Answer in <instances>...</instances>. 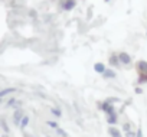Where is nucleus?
Returning a JSON list of instances; mask_svg holds the SVG:
<instances>
[{
	"label": "nucleus",
	"mask_w": 147,
	"mask_h": 137,
	"mask_svg": "<svg viewBox=\"0 0 147 137\" xmlns=\"http://www.w3.org/2000/svg\"><path fill=\"white\" fill-rule=\"evenodd\" d=\"M118 58H120V62L123 63V65H128L130 63V55H127L125 52H121V53H118Z\"/></svg>",
	"instance_id": "1"
},
{
	"label": "nucleus",
	"mask_w": 147,
	"mask_h": 137,
	"mask_svg": "<svg viewBox=\"0 0 147 137\" xmlns=\"http://www.w3.org/2000/svg\"><path fill=\"white\" fill-rule=\"evenodd\" d=\"M23 117H25V115H23V111H22V110H16V111H15V115H13L15 124H20V121H22Z\"/></svg>",
	"instance_id": "2"
},
{
	"label": "nucleus",
	"mask_w": 147,
	"mask_h": 137,
	"mask_svg": "<svg viewBox=\"0 0 147 137\" xmlns=\"http://www.w3.org/2000/svg\"><path fill=\"white\" fill-rule=\"evenodd\" d=\"M94 70H95V72H98V74H104L105 72V70H107V68H105V65L102 63V62H97L95 65H94Z\"/></svg>",
	"instance_id": "3"
},
{
	"label": "nucleus",
	"mask_w": 147,
	"mask_h": 137,
	"mask_svg": "<svg viewBox=\"0 0 147 137\" xmlns=\"http://www.w3.org/2000/svg\"><path fill=\"white\" fill-rule=\"evenodd\" d=\"M117 114L115 113H111V114H108V117H107V123L110 124V126H114V124H117Z\"/></svg>",
	"instance_id": "4"
},
{
	"label": "nucleus",
	"mask_w": 147,
	"mask_h": 137,
	"mask_svg": "<svg viewBox=\"0 0 147 137\" xmlns=\"http://www.w3.org/2000/svg\"><path fill=\"white\" fill-rule=\"evenodd\" d=\"M74 6H75V0H66L65 3H62V7L65 10H71V9H74Z\"/></svg>",
	"instance_id": "5"
},
{
	"label": "nucleus",
	"mask_w": 147,
	"mask_h": 137,
	"mask_svg": "<svg viewBox=\"0 0 147 137\" xmlns=\"http://www.w3.org/2000/svg\"><path fill=\"white\" fill-rule=\"evenodd\" d=\"M102 77H104L105 80H111V78H115L117 74H115V71H113V70H105V72L102 74Z\"/></svg>",
	"instance_id": "6"
},
{
	"label": "nucleus",
	"mask_w": 147,
	"mask_h": 137,
	"mask_svg": "<svg viewBox=\"0 0 147 137\" xmlns=\"http://www.w3.org/2000/svg\"><path fill=\"white\" fill-rule=\"evenodd\" d=\"M137 70L140 72H147V62H144V61L137 62Z\"/></svg>",
	"instance_id": "7"
},
{
	"label": "nucleus",
	"mask_w": 147,
	"mask_h": 137,
	"mask_svg": "<svg viewBox=\"0 0 147 137\" xmlns=\"http://www.w3.org/2000/svg\"><path fill=\"white\" fill-rule=\"evenodd\" d=\"M15 91H16V88H5V90L0 91V97L5 98L6 95H9V94H12V92H15Z\"/></svg>",
	"instance_id": "8"
},
{
	"label": "nucleus",
	"mask_w": 147,
	"mask_h": 137,
	"mask_svg": "<svg viewBox=\"0 0 147 137\" xmlns=\"http://www.w3.org/2000/svg\"><path fill=\"white\" fill-rule=\"evenodd\" d=\"M28 124H29V117H28V115H25V117L22 118V121H20V124H19V126H20V128L23 130V128H26V127H28Z\"/></svg>",
	"instance_id": "9"
},
{
	"label": "nucleus",
	"mask_w": 147,
	"mask_h": 137,
	"mask_svg": "<svg viewBox=\"0 0 147 137\" xmlns=\"http://www.w3.org/2000/svg\"><path fill=\"white\" fill-rule=\"evenodd\" d=\"M110 63H111L113 66H114V65L117 66V65L120 63V58H118V56H114V55H111V58H110Z\"/></svg>",
	"instance_id": "10"
},
{
	"label": "nucleus",
	"mask_w": 147,
	"mask_h": 137,
	"mask_svg": "<svg viewBox=\"0 0 147 137\" xmlns=\"http://www.w3.org/2000/svg\"><path fill=\"white\" fill-rule=\"evenodd\" d=\"M110 134H111V137H121V133L117 128H114V127L110 128Z\"/></svg>",
	"instance_id": "11"
},
{
	"label": "nucleus",
	"mask_w": 147,
	"mask_h": 137,
	"mask_svg": "<svg viewBox=\"0 0 147 137\" xmlns=\"http://www.w3.org/2000/svg\"><path fill=\"white\" fill-rule=\"evenodd\" d=\"M51 113H52L55 117H58V118H59V117H62V111H61L59 108H52V110H51Z\"/></svg>",
	"instance_id": "12"
},
{
	"label": "nucleus",
	"mask_w": 147,
	"mask_h": 137,
	"mask_svg": "<svg viewBox=\"0 0 147 137\" xmlns=\"http://www.w3.org/2000/svg\"><path fill=\"white\" fill-rule=\"evenodd\" d=\"M56 133H58L59 136H62V137H68V133H66L65 130H62L61 127H58V128H56Z\"/></svg>",
	"instance_id": "13"
},
{
	"label": "nucleus",
	"mask_w": 147,
	"mask_h": 137,
	"mask_svg": "<svg viewBox=\"0 0 147 137\" xmlns=\"http://www.w3.org/2000/svg\"><path fill=\"white\" fill-rule=\"evenodd\" d=\"M46 124H48L49 127H52V128H55V130H56V128L59 127V126H58V123H55V121H52V120H49V121H46Z\"/></svg>",
	"instance_id": "14"
},
{
	"label": "nucleus",
	"mask_w": 147,
	"mask_h": 137,
	"mask_svg": "<svg viewBox=\"0 0 147 137\" xmlns=\"http://www.w3.org/2000/svg\"><path fill=\"white\" fill-rule=\"evenodd\" d=\"M2 126H3V130L7 133V131H9V128H7V124H6V121H5V120H2Z\"/></svg>",
	"instance_id": "15"
},
{
	"label": "nucleus",
	"mask_w": 147,
	"mask_h": 137,
	"mask_svg": "<svg viewBox=\"0 0 147 137\" xmlns=\"http://www.w3.org/2000/svg\"><path fill=\"white\" fill-rule=\"evenodd\" d=\"M136 137H143V131H141V128H138V131L136 133Z\"/></svg>",
	"instance_id": "16"
},
{
	"label": "nucleus",
	"mask_w": 147,
	"mask_h": 137,
	"mask_svg": "<svg viewBox=\"0 0 147 137\" xmlns=\"http://www.w3.org/2000/svg\"><path fill=\"white\" fill-rule=\"evenodd\" d=\"M127 134V137H136V134L133 133V131H128V133H125Z\"/></svg>",
	"instance_id": "17"
},
{
	"label": "nucleus",
	"mask_w": 147,
	"mask_h": 137,
	"mask_svg": "<svg viewBox=\"0 0 147 137\" xmlns=\"http://www.w3.org/2000/svg\"><path fill=\"white\" fill-rule=\"evenodd\" d=\"M105 2H110V0H105Z\"/></svg>",
	"instance_id": "18"
}]
</instances>
